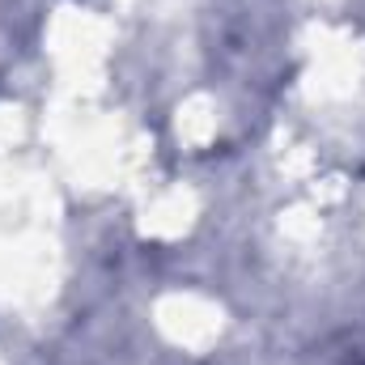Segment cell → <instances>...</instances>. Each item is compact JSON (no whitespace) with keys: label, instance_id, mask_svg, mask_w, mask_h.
Listing matches in <instances>:
<instances>
[{"label":"cell","instance_id":"cell-1","mask_svg":"<svg viewBox=\"0 0 365 365\" xmlns=\"http://www.w3.org/2000/svg\"><path fill=\"white\" fill-rule=\"evenodd\" d=\"M357 365H365V361H357Z\"/></svg>","mask_w":365,"mask_h":365}]
</instances>
